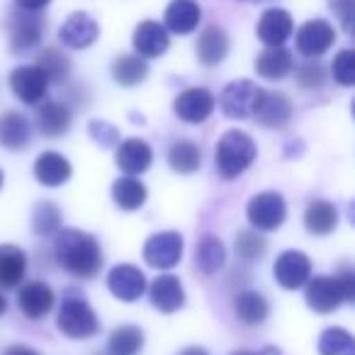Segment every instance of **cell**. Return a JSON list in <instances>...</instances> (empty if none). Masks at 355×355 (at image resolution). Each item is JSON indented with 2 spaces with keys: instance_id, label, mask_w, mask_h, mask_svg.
Here are the masks:
<instances>
[{
  "instance_id": "obj_1",
  "label": "cell",
  "mask_w": 355,
  "mask_h": 355,
  "mask_svg": "<svg viewBox=\"0 0 355 355\" xmlns=\"http://www.w3.org/2000/svg\"><path fill=\"white\" fill-rule=\"evenodd\" d=\"M54 253L59 266L80 280H90L103 268V248L98 239L80 229H59L54 241Z\"/></svg>"
},
{
  "instance_id": "obj_2",
  "label": "cell",
  "mask_w": 355,
  "mask_h": 355,
  "mask_svg": "<svg viewBox=\"0 0 355 355\" xmlns=\"http://www.w3.org/2000/svg\"><path fill=\"white\" fill-rule=\"evenodd\" d=\"M256 161V141L241 129H229L222 134L214 151V166L217 173L227 180L241 175L251 163Z\"/></svg>"
},
{
  "instance_id": "obj_3",
  "label": "cell",
  "mask_w": 355,
  "mask_h": 355,
  "mask_svg": "<svg viewBox=\"0 0 355 355\" xmlns=\"http://www.w3.org/2000/svg\"><path fill=\"white\" fill-rule=\"evenodd\" d=\"M56 326L69 338H90L98 334V314L83 297H66L56 316Z\"/></svg>"
},
{
  "instance_id": "obj_4",
  "label": "cell",
  "mask_w": 355,
  "mask_h": 355,
  "mask_svg": "<svg viewBox=\"0 0 355 355\" xmlns=\"http://www.w3.org/2000/svg\"><path fill=\"white\" fill-rule=\"evenodd\" d=\"M44 17L30 10H17L10 12L8 17V40H10L12 54H25V51L35 49L44 37Z\"/></svg>"
},
{
  "instance_id": "obj_5",
  "label": "cell",
  "mask_w": 355,
  "mask_h": 355,
  "mask_svg": "<svg viewBox=\"0 0 355 355\" xmlns=\"http://www.w3.org/2000/svg\"><path fill=\"white\" fill-rule=\"evenodd\" d=\"M263 88H258L253 80H232L219 95V107L232 119H248L256 112V105L261 100Z\"/></svg>"
},
{
  "instance_id": "obj_6",
  "label": "cell",
  "mask_w": 355,
  "mask_h": 355,
  "mask_svg": "<svg viewBox=\"0 0 355 355\" xmlns=\"http://www.w3.org/2000/svg\"><path fill=\"white\" fill-rule=\"evenodd\" d=\"M248 222L258 229V232H275L285 224L287 219V205L285 198L280 193H258L256 198H251L248 202Z\"/></svg>"
},
{
  "instance_id": "obj_7",
  "label": "cell",
  "mask_w": 355,
  "mask_h": 355,
  "mask_svg": "<svg viewBox=\"0 0 355 355\" xmlns=\"http://www.w3.org/2000/svg\"><path fill=\"white\" fill-rule=\"evenodd\" d=\"M183 258V236L178 232H161L153 234L144 246V261L158 270L175 268Z\"/></svg>"
},
{
  "instance_id": "obj_8",
  "label": "cell",
  "mask_w": 355,
  "mask_h": 355,
  "mask_svg": "<svg viewBox=\"0 0 355 355\" xmlns=\"http://www.w3.org/2000/svg\"><path fill=\"white\" fill-rule=\"evenodd\" d=\"M304 285H306L304 292L306 304H309V309L319 311V314L336 311L345 302L343 287H340L338 277H329V275L309 277Z\"/></svg>"
},
{
  "instance_id": "obj_9",
  "label": "cell",
  "mask_w": 355,
  "mask_h": 355,
  "mask_svg": "<svg viewBox=\"0 0 355 355\" xmlns=\"http://www.w3.org/2000/svg\"><path fill=\"white\" fill-rule=\"evenodd\" d=\"M297 51L306 59L326 54L336 42V30L326 20H309L297 30Z\"/></svg>"
},
{
  "instance_id": "obj_10",
  "label": "cell",
  "mask_w": 355,
  "mask_h": 355,
  "mask_svg": "<svg viewBox=\"0 0 355 355\" xmlns=\"http://www.w3.org/2000/svg\"><path fill=\"white\" fill-rule=\"evenodd\" d=\"M10 88L22 103L40 105V103H44V98H46L49 78L42 73L40 66H17L10 73Z\"/></svg>"
},
{
  "instance_id": "obj_11",
  "label": "cell",
  "mask_w": 355,
  "mask_h": 355,
  "mask_svg": "<svg viewBox=\"0 0 355 355\" xmlns=\"http://www.w3.org/2000/svg\"><path fill=\"white\" fill-rule=\"evenodd\" d=\"M272 275L280 287L297 290L311 277V261L302 251H285L277 256L275 266H272Z\"/></svg>"
},
{
  "instance_id": "obj_12",
  "label": "cell",
  "mask_w": 355,
  "mask_h": 355,
  "mask_svg": "<svg viewBox=\"0 0 355 355\" xmlns=\"http://www.w3.org/2000/svg\"><path fill=\"white\" fill-rule=\"evenodd\" d=\"M173 110L183 122L188 124H200L212 114L214 110V95L207 88H188L178 95Z\"/></svg>"
},
{
  "instance_id": "obj_13",
  "label": "cell",
  "mask_w": 355,
  "mask_h": 355,
  "mask_svg": "<svg viewBox=\"0 0 355 355\" xmlns=\"http://www.w3.org/2000/svg\"><path fill=\"white\" fill-rule=\"evenodd\" d=\"M292 30H295V22L290 12L282 8H268L258 20L256 35L266 46H282L292 37Z\"/></svg>"
},
{
  "instance_id": "obj_14",
  "label": "cell",
  "mask_w": 355,
  "mask_h": 355,
  "mask_svg": "<svg viewBox=\"0 0 355 355\" xmlns=\"http://www.w3.org/2000/svg\"><path fill=\"white\" fill-rule=\"evenodd\" d=\"M100 35V27L88 12H73L69 20L61 25L59 40L69 49H88L90 44H95Z\"/></svg>"
},
{
  "instance_id": "obj_15",
  "label": "cell",
  "mask_w": 355,
  "mask_h": 355,
  "mask_svg": "<svg viewBox=\"0 0 355 355\" xmlns=\"http://www.w3.org/2000/svg\"><path fill=\"white\" fill-rule=\"evenodd\" d=\"M107 287L117 300L137 302L146 292V277L134 266H114L107 275Z\"/></svg>"
},
{
  "instance_id": "obj_16",
  "label": "cell",
  "mask_w": 355,
  "mask_h": 355,
  "mask_svg": "<svg viewBox=\"0 0 355 355\" xmlns=\"http://www.w3.org/2000/svg\"><path fill=\"white\" fill-rule=\"evenodd\" d=\"M253 117L258 119V124H263V127H268V129L285 127L292 117L290 98L282 93H272V90H263Z\"/></svg>"
},
{
  "instance_id": "obj_17",
  "label": "cell",
  "mask_w": 355,
  "mask_h": 355,
  "mask_svg": "<svg viewBox=\"0 0 355 355\" xmlns=\"http://www.w3.org/2000/svg\"><path fill=\"white\" fill-rule=\"evenodd\" d=\"M171 46V37L163 25L153 20H146L141 25H137L134 30V49L141 59H158L163 56Z\"/></svg>"
},
{
  "instance_id": "obj_18",
  "label": "cell",
  "mask_w": 355,
  "mask_h": 355,
  "mask_svg": "<svg viewBox=\"0 0 355 355\" xmlns=\"http://www.w3.org/2000/svg\"><path fill=\"white\" fill-rule=\"evenodd\" d=\"M153 161V151L144 139H127V141H119L117 153H114V163H117L119 171H124L127 175H139V173H146L148 166Z\"/></svg>"
},
{
  "instance_id": "obj_19",
  "label": "cell",
  "mask_w": 355,
  "mask_h": 355,
  "mask_svg": "<svg viewBox=\"0 0 355 355\" xmlns=\"http://www.w3.org/2000/svg\"><path fill=\"white\" fill-rule=\"evenodd\" d=\"M54 300H56L54 290H51L46 282L35 280V282H27L20 290V295H17V306H20L22 314L30 316V319H42V316H46L51 311Z\"/></svg>"
},
{
  "instance_id": "obj_20",
  "label": "cell",
  "mask_w": 355,
  "mask_h": 355,
  "mask_svg": "<svg viewBox=\"0 0 355 355\" xmlns=\"http://www.w3.org/2000/svg\"><path fill=\"white\" fill-rule=\"evenodd\" d=\"M151 304L163 314H173L185 304V290L175 275H158L148 287Z\"/></svg>"
},
{
  "instance_id": "obj_21",
  "label": "cell",
  "mask_w": 355,
  "mask_h": 355,
  "mask_svg": "<svg viewBox=\"0 0 355 355\" xmlns=\"http://www.w3.org/2000/svg\"><path fill=\"white\" fill-rule=\"evenodd\" d=\"M163 17H166V30L175 32V35H190L198 30L202 10L195 0H171Z\"/></svg>"
},
{
  "instance_id": "obj_22",
  "label": "cell",
  "mask_w": 355,
  "mask_h": 355,
  "mask_svg": "<svg viewBox=\"0 0 355 355\" xmlns=\"http://www.w3.org/2000/svg\"><path fill=\"white\" fill-rule=\"evenodd\" d=\"M30 139L32 129L25 114L15 112V110L0 114V146L10 148V151H20V148L30 146Z\"/></svg>"
},
{
  "instance_id": "obj_23",
  "label": "cell",
  "mask_w": 355,
  "mask_h": 355,
  "mask_svg": "<svg viewBox=\"0 0 355 355\" xmlns=\"http://www.w3.org/2000/svg\"><path fill=\"white\" fill-rule=\"evenodd\" d=\"M71 122H73V114L66 107L64 103H56V100H49V103L37 107V124H40V132L49 139L64 137L71 129Z\"/></svg>"
},
{
  "instance_id": "obj_24",
  "label": "cell",
  "mask_w": 355,
  "mask_h": 355,
  "mask_svg": "<svg viewBox=\"0 0 355 355\" xmlns=\"http://www.w3.org/2000/svg\"><path fill=\"white\" fill-rule=\"evenodd\" d=\"M35 175L46 188H59L71 178V163L66 156L56 151H44L35 161Z\"/></svg>"
},
{
  "instance_id": "obj_25",
  "label": "cell",
  "mask_w": 355,
  "mask_h": 355,
  "mask_svg": "<svg viewBox=\"0 0 355 355\" xmlns=\"http://www.w3.org/2000/svg\"><path fill=\"white\" fill-rule=\"evenodd\" d=\"M229 54V37L222 27L209 25L202 30L198 40V59L202 61L205 66H217L227 59Z\"/></svg>"
},
{
  "instance_id": "obj_26",
  "label": "cell",
  "mask_w": 355,
  "mask_h": 355,
  "mask_svg": "<svg viewBox=\"0 0 355 355\" xmlns=\"http://www.w3.org/2000/svg\"><path fill=\"white\" fill-rule=\"evenodd\" d=\"M27 272V256L22 248L12 246V243H3L0 246V287H17Z\"/></svg>"
},
{
  "instance_id": "obj_27",
  "label": "cell",
  "mask_w": 355,
  "mask_h": 355,
  "mask_svg": "<svg viewBox=\"0 0 355 355\" xmlns=\"http://www.w3.org/2000/svg\"><path fill=\"white\" fill-rule=\"evenodd\" d=\"M304 227L314 236H329L338 227V209L326 200H314L304 212Z\"/></svg>"
},
{
  "instance_id": "obj_28",
  "label": "cell",
  "mask_w": 355,
  "mask_h": 355,
  "mask_svg": "<svg viewBox=\"0 0 355 355\" xmlns=\"http://www.w3.org/2000/svg\"><path fill=\"white\" fill-rule=\"evenodd\" d=\"M295 61H292V54L285 49V46H268L266 51H261L256 59V71L258 76L268 80H280L285 78L292 71Z\"/></svg>"
},
{
  "instance_id": "obj_29",
  "label": "cell",
  "mask_w": 355,
  "mask_h": 355,
  "mask_svg": "<svg viewBox=\"0 0 355 355\" xmlns=\"http://www.w3.org/2000/svg\"><path fill=\"white\" fill-rule=\"evenodd\" d=\"M234 311H236V319L246 326H261L263 321L268 319V300L261 295V292H239L236 300H234Z\"/></svg>"
},
{
  "instance_id": "obj_30",
  "label": "cell",
  "mask_w": 355,
  "mask_h": 355,
  "mask_svg": "<svg viewBox=\"0 0 355 355\" xmlns=\"http://www.w3.org/2000/svg\"><path fill=\"white\" fill-rule=\"evenodd\" d=\"M146 185L141 183V180H137L134 175H122L114 180L112 185V198L114 202H117L119 209H124V212H134V209L144 207V202H146Z\"/></svg>"
},
{
  "instance_id": "obj_31",
  "label": "cell",
  "mask_w": 355,
  "mask_h": 355,
  "mask_svg": "<svg viewBox=\"0 0 355 355\" xmlns=\"http://www.w3.org/2000/svg\"><path fill=\"white\" fill-rule=\"evenodd\" d=\"M112 76L122 88H132V85L141 83L144 78L148 76V66L141 56L134 54H122L114 59L112 64Z\"/></svg>"
},
{
  "instance_id": "obj_32",
  "label": "cell",
  "mask_w": 355,
  "mask_h": 355,
  "mask_svg": "<svg viewBox=\"0 0 355 355\" xmlns=\"http://www.w3.org/2000/svg\"><path fill=\"white\" fill-rule=\"evenodd\" d=\"M195 261L205 275H214L227 261V248L217 236H205L200 239L198 248H195Z\"/></svg>"
},
{
  "instance_id": "obj_33",
  "label": "cell",
  "mask_w": 355,
  "mask_h": 355,
  "mask_svg": "<svg viewBox=\"0 0 355 355\" xmlns=\"http://www.w3.org/2000/svg\"><path fill=\"white\" fill-rule=\"evenodd\" d=\"M168 163H171V168L175 173L190 175V173L198 171L200 163H202V153H200L198 144H193V141H188V139H183V141H175V144H173V148L168 151Z\"/></svg>"
},
{
  "instance_id": "obj_34",
  "label": "cell",
  "mask_w": 355,
  "mask_h": 355,
  "mask_svg": "<svg viewBox=\"0 0 355 355\" xmlns=\"http://www.w3.org/2000/svg\"><path fill=\"white\" fill-rule=\"evenodd\" d=\"M42 69V73L49 78V83H64L71 73V59L56 46H46L40 56H37V64Z\"/></svg>"
},
{
  "instance_id": "obj_35",
  "label": "cell",
  "mask_w": 355,
  "mask_h": 355,
  "mask_svg": "<svg viewBox=\"0 0 355 355\" xmlns=\"http://www.w3.org/2000/svg\"><path fill=\"white\" fill-rule=\"evenodd\" d=\"M110 355H139V350L144 348V334L137 326H117L110 336Z\"/></svg>"
},
{
  "instance_id": "obj_36",
  "label": "cell",
  "mask_w": 355,
  "mask_h": 355,
  "mask_svg": "<svg viewBox=\"0 0 355 355\" xmlns=\"http://www.w3.org/2000/svg\"><path fill=\"white\" fill-rule=\"evenodd\" d=\"M61 222H64L61 209L56 207L54 202H49V200H44V202H40L35 207L32 227H35V232L40 234V236H51V234H56L61 229Z\"/></svg>"
},
{
  "instance_id": "obj_37",
  "label": "cell",
  "mask_w": 355,
  "mask_h": 355,
  "mask_svg": "<svg viewBox=\"0 0 355 355\" xmlns=\"http://www.w3.org/2000/svg\"><path fill=\"white\" fill-rule=\"evenodd\" d=\"M321 355H355V340L345 329H326L319 338Z\"/></svg>"
},
{
  "instance_id": "obj_38",
  "label": "cell",
  "mask_w": 355,
  "mask_h": 355,
  "mask_svg": "<svg viewBox=\"0 0 355 355\" xmlns=\"http://www.w3.org/2000/svg\"><path fill=\"white\" fill-rule=\"evenodd\" d=\"M331 73H334L336 83L350 88V85L355 83V51L353 49L338 51L334 64H331Z\"/></svg>"
},
{
  "instance_id": "obj_39",
  "label": "cell",
  "mask_w": 355,
  "mask_h": 355,
  "mask_svg": "<svg viewBox=\"0 0 355 355\" xmlns=\"http://www.w3.org/2000/svg\"><path fill=\"white\" fill-rule=\"evenodd\" d=\"M266 239L256 232H241L236 236V253L243 261H256V258H261L266 253Z\"/></svg>"
},
{
  "instance_id": "obj_40",
  "label": "cell",
  "mask_w": 355,
  "mask_h": 355,
  "mask_svg": "<svg viewBox=\"0 0 355 355\" xmlns=\"http://www.w3.org/2000/svg\"><path fill=\"white\" fill-rule=\"evenodd\" d=\"M297 83L302 88H319L324 85V66L319 61H309V64H302L297 69Z\"/></svg>"
},
{
  "instance_id": "obj_41",
  "label": "cell",
  "mask_w": 355,
  "mask_h": 355,
  "mask_svg": "<svg viewBox=\"0 0 355 355\" xmlns=\"http://www.w3.org/2000/svg\"><path fill=\"white\" fill-rule=\"evenodd\" d=\"M90 137H93L100 146H114V144H119L117 129H114L112 124H107V122H98V119H95V122H90Z\"/></svg>"
},
{
  "instance_id": "obj_42",
  "label": "cell",
  "mask_w": 355,
  "mask_h": 355,
  "mask_svg": "<svg viewBox=\"0 0 355 355\" xmlns=\"http://www.w3.org/2000/svg\"><path fill=\"white\" fill-rule=\"evenodd\" d=\"M331 10L336 12V17L340 20L345 32L353 30V8H355V0H329Z\"/></svg>"
},
{
  "instance_id": "obj_43",
  "label": "cell",
  "mask_w": 355,
  "mask_h": 355,
  "mask_svg": "<svg viewBox=\"0 0 355 355\" xmlns=\"http://www.w3.org/2000/svg\"><path fill=\"white\" fill-rule=\"evenodd\" d=\"M49 3H51V0H17V8H22V10H30V12H40V10H44Z\"/></svg>"
},
{
  "instance_id": "obj_44",
  "label": "cell",
  "mask_w": 355,
  "mask_h": 355,
  "mask_svg": "<svg viewBox=\"0 0 355 355\" xmlns=\"http://www.w3.org/2000/svg\"><path fill=\"white\" fill-rule=\"evenodd\" d=\"M232 355H282V353L277 348H272V345H266L261 350H234Z\"/></svg>"
},
{
  "instance_id": "obj_45",
  "label": "cell",
  "mask_w": 355,
  "mask_h": 355,
  "mask_svg": "<svg viewBox=\"0 0 355 355\" xmlns=\"http://www.w3.org/2000/svg\"><path fill=\"white\" fill-rule=\"evenodd\" d=\"M3 355H42V353L35 348H30V345H10Z\"/></svg>"
},
{
  "instance_id": "obj_46",
  "label": "cell",
  "mask_w": 355,
  "mask_h": 355,
  "mask_svg": "<svg viewBox=\"0 0 355 355\" xmlns=\"http://www.w3.org/2000/svg\"><path fill=\"white\" fill-rule=\"evenodd\" d=\"M178 355H209L205 348H200V345H188V348H183Z\"/></svg>"
},
{
  "instance_id": "obj_47",
  "label": "cell",
  "mask_w": 355,
  "mask_h": 355,
  "mask_svg": "<svg viewBox=\"0 0 355 355\" xmlns=\"http://www.w3.org/2000/svg\"><path fill=\"white\" fill-rule=\"evenodd\" d=\"M6 311H8V302H6V297L0 295V316L6 314Z\"/></svg>"
},
{
  "instance_id": "obj_48",
  "label": "cell",
  "mask_w": 355,
  "mask_h": 355,
  "mask_svg": "<svg viewBox=\"0 0 355 355\" xmlns=\"http://www.w3.org/2000/svg\"><path fill=\"white\" fill-rule=\"evenodd\" d=\"M0 188H3V171H0Z\"/></svg>"
},
{
  "instance_id": "obj_49",
  "label": "cell",
  "mask_w": 355,
  "mask_h": 355,
  "mask_svg": "<svg viewBox=\"0 0 355 355\" xmlns=\"http://www.w3.org/2000/svg\"><path fill=\"white\" fill-rule=\"evenodd\" d=\"M251 3H261V0H251Z\"/></svg>"
}]
</instances>
